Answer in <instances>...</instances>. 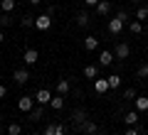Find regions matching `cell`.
<instances>
[{
	"label": "cell",
	"mask_w": 148,
	"mask_h": 135,
	"mask_svg": "<svg viewBox=\"0 0 148 135\" xmlns=\"http://www.w3.org/2000/svg\"><path fill=\"white\" fill-rule=\"evenodd\" d=\"M126 20H128V12H123V10L116 12V15L109 20V32L111 35H119V32L123 30V25H126Z\"/></svg>",
	"instance_id": "1"
},
{
	"label": "cell",
	"mask_w": 148,
	"mask_h": 135,
	"mask_svg": "<svg viewBox=\"0 0 148 135\" xmlns=\"http://www.w3.org/2000/svg\"><path fill=\"white\" fill-rule=\"evenodd\" d=\"M49 27H52V15L42 12V15H37V17H35V30H40V32H47Z\"/></svg>",
	"instance_id": "2"
},
{
	"label": "cell",
	"mask_w": 148,
	"mask_h": 135,
	"mask_svg": "<svg viewBox=\"0 0 148 135\" xmlns=\"http://www.w3.org/2000/svg\"><path fill=\"white\" fill-rule=\"evenodd\" d=\"M49 101H52V91H49V88H40L35 94V103L37 106H49Z\"/></svg>",
	"instance_id": "3"
},
{
	"label": "cell",
	"mask_w": 148,
	"mask_h": 135,
	"mask_svg": "<svg viewBox=\"0 0 148 135\" xmlns=\"http://www.w3.org/2000/svg\"><path fill=\"white\" fill-rule=\"evenodd\" d=\"M17 108H20L22 113H30V111L35 108V96H22V98H17Z\"/></svg>",
	"instance_id": "4"
},
{
	"label": "cell",
	"mask_w": 148,
	"mask_h": 135,
	"mask_svg": "<svg viewBox=\"0 0 148 135\" xmlns=\"http://www.w3.org/2000/svg\"><path fill=\"white\" fill-rule=\"evenodd\" d=\"M72 120H74V128L79 130L82 125H84L86 120H89V115H86V111H84V108H77V111L72 113Z\"/></svg>",
	"instance_id": "5"
},
{
	"label": "cell",
	"mask_w": 148,
	"mask_h": 135,
	"mask_svg": "<svg viewBox=\"0 0 148 135\" xmlns=\"http://www.w3.org/2000/svg\"><path fill=\"white\" fill-rule=\"evenodd\" d=\"M94 91H96L99 96L109 94V91H111V86H109V79H94Z\"/></svg>",
	"instance_id": "6"
},
{
	"label": "cell",
	"mask_w": 148,
	"mask_h": 135,
	"mask_svg": "<svg viewBox=\"0 0 148 135\" xmlns=\"http://www.w3.org/2000/svg\"><path fill=\"white\" fill-rule=\"evenodd\" d=\"M12 79H15V83H17V86H25V83L30 81V71H27V69H15Z\"/></svg>",
	"instance_id": "7"
},
{
	"label": "cell",
	"mask_w": 148,
	"mask_h": 135,
	"mask_svg": "<svg viewBox=\"0 0 148 135\" xmlns=\"http://www.w3.org/2000/svg\"><path fill=\"white\" fill-rule=\"evenodd\" d=\"M22 59H25V64L27 66H32V64H37L40 62V52H37V49H25V54H22Z\"/></svg>",
	"instance_id": "8"
},
{
	"label": "cell",
	"mask_w": 148,
	"mask_h": 135,
	"mask_svg": "<svg viewBox=\"0 0 148 135\" xmlns=\"http://www.w3.org/2000/svg\"><path fill=\"white\" fill-rule=\"evenodd\" d=\"M114 54H116V59H128V54H131V47H128L126 42H119L116 49H114Z\"/></svg>",
	"instance_id": "9"
},
{
	"label": "cell",
	"mask_w": 148,
	"mask_h": 135,
	"mask_svg": "<svg viewBox=\"0 0 148 135\" xmlns=\"http://www.w3.org/2000/svg\"><path fill=\"white\" fill-rule=\"evenodd\" d=\"M114 59H116V54L104 49V52L99 54V66H111V64H114Z\"/></svg>",
	"instance_id": "10"
},
{
	"label": "cell",
	"mask_w": 148,
	"mask_h": 135,
	"mask_svg": "<svg viewBox=\"0 0 148 135\" xmlns=\"http://www.w3.org/2000/svg\"><path fill=\"white\" fill-rule=\"evenodd\" d=\"M45 135H64V125L62 123H49L45 128Z\"/></svg>",
	"instance_id": "11"
},
{
	"label": "cell",
	"mask_w": 148,
	"mask_h": 135,
	"mask_svg": "<svg viewBox=\"0 0 148 135\" xmlns=\"http://www.w3.org/2000/svg\"><path fill=\"white\" fill-rule=\"evenodd\" d=\"M79 133H84V135H96V133H99V128H96L94 120H86V123L79 128Z\"/></svg>",
	"instance_id": "12"
},
{
	"label": "cell",
	"mask_w": 148,
	"mask_h": 135,
	"mask_svg": "<svg viewBox=\"0 0 148 135\" xmlns=\"http://www.w3.org/2000/svg\"><path fill=\"white\" fill-rule=\"evenodd\" d=\"M96 47H99V39H96L94 35H89V37H84V52H94Z\"/></svg>",
	"instance_id": "13"
},
{
	"label": "cell",
	"mask_w": 148,
	"mask_h": 135,
	"mask_svg": "<svg viewBox=\"0 0 148 135\" xmlns=\"http://www.w3.org/2000/svg\"><path fill=\"white\" fill-rule=\"evenodd\" d=\"M123 123L131 128V125H138V111H128V113H123Z\"/></svg>",
	"instance_id": "14"
},
{
	"label": "cell",
	"mask_w": 148,
	"mask_h": 135,
	"mask_svg": "<svg viewBox=\"0 0 148 135\" xmlns=\"http://www.w3.org/2000/svg\"><path fill=\"white\" fill-rule=\"evenodd\" d=\"M49 108H52V111H62V108H64V96H62V94L52 96V101H49Z\"/></svg>",
	"instance_id": "15"
},
{
	"label": "cell",
	"mask_w": 148,
	"mask_h": 135,
	"mask_svg": "<svg viewBox=\"0 0 148 135\" xmlns=\"http://www.w3.org/2000/svg\"><path fill=\"white\" fill-rule=\"evenodd\" d=\"M133 106H136L138 113H143V111H148V96H136V101H133Z\"/></svg>",
	"instance_id": "16"
},
{
	"label": "cell",
	"mask_w": 148,
	"mask_h": 135,
	"mask_svg": "<svg viewBox=\"0 0 148 135\" xmlns=\"http://www.w3.org/2000/svg\"><path fill=\"white\" fill-rule=\"evenodd\" d=\"M96 12H99L101 17H106V15L111 12V3H109V0H99V5H96Z\"/></svg>",
	"instance_id": "17"
},
{
	"label": "cell",
	"mask_w": 148,
	"mask_h": 135,
	"mask_svg": "<svg viewBox=\"0 0 148 135\" xmlns=\"http://www.w3.org/2000/svg\"><path fill=\"white\" fill-rule=\"evenodd\" d=\"M69 88H72V83H69V79H59V81H57V94L67 96V94H69Z\"/></svg>",
	"instance_id": "18"
},
{
	"label": "cell",
	"mask_w": 148,
	"mask_h": 135,
	"mask_svg": "<svg viewBox=\"0 0 148 135\" xmlns=\"http://www.w3.org/2000/svg\"><path fill=\"white\" fill-rule=\"evenodd\" d=\"M15 5H17V0H0V10L5 12V15H10L15 10Z\"/></svg>",
	"instance_id": "19"
},
{
	"label": "cell",
	"mask_w": 148,
	"mask_h": 135,
	"mask_svg": "<svg viewBox=\"0 0 148 135\" xmlns=\"http://www.w3.org/2000/svg\"><path fill=\"white\" fill-rule=\"evenodd\" d=\"M42 115H45V106H35V108L30 111V120H42Z\"/></svg>",
	"instance_id": "20"
},
{
	"label": "cell",
	"mask_w": 148,
	"mask_h": 135,
	"mask_svg": "<svg viewBox=\"0 0 148 135\" xmlns=\"http://www.w3.org/2000/svg\"><path fill=\"white\" fill-rule=\"evenodd\" d=\"M84 76H86V79H96V76H99V66L86 64V66H84Z\"/></svg>",
	"instance_id": "21"
},
{
	"label": "cell",
	"mask_w": 148,
	"mask_h": 135,
	"mask_svg": "<svg viewBox=\"0 0 148 135\" xmlns=\"http://www.w3.org/2000/svg\"><path fill=\"white\" fill-rule=\"evenodd\" d=\"M89 22H91L89 12H79V15H77V25L79 27H89Z\"/></svg>",
	"instance_id": "22"
},
{
	"label": "cell",
	"mask_w": 148,
	"mask_h": 135,
	"mask_svg": "<svg viewBox=\"0 0 148 135\" xmlns=\"http://www.w3.org/2000/svg\"><path fill=\"white\" fill-rule=\"evenodd\" d=\"M128 30H131V35H141V32H143L141 20H133V22H128Z\"/></svg>",
	"instance_id": "23"
},
{
	"label": "cell",
	"mask_w": 148,
	"mask_h": 135,
	"mask_svg": "<svg viewBox=\"0 0 148 135\" xmlns=\"http://www.w3.org/2000/svg\"><path fill=\"white\" fill-rule=\"evenodd\" d=\"M8 135H22V125L20 123H10L8 125Z\"/></svg>",
	"instance_id": "24"
},
{
	"label": "cell",
	"mask_w": 148,
	"mask_h": 135,
	"mask_svg": "<svg viewBox=\"0 0 148 135\" xmlns=\"http://www.w3.org/2000/svg\"><path fill=\"white\" fill-rule=\"evenodd\" d=\"M106 79H109V86L111 88H119V86H121V76H119V74H111V76H106Z\"/></svg>",
	"instance_id": "25"
},
{
	"label": "cell",
	"mask_w": 148,
	"mask_h": 135,
	"mask_svg": "<svg viewBox=\"0 0 148 135\" xmlns=\"http://www.w3.org/2000/svg\"><path fill=\"white\" fill-rule=\"evenodd\" d=\"M20 25L25 27V30H27V27H35V17H32V15H22V20H20Z\"/></svg>",
	"instance_id": "26"
},
{
	"label": "cell",
	"mask_w": 148,
	"mask_h": 135,
	"mask_svg": "<svg viewBox=\"0 0 148 135\" xmlns=\"http://www.w3.org/2000/svg\"><path fill=\"white\" fill-rule=\"evenodd\" d=\"M136 20H148V7H146V5H138V10H136Z\"/></svg>",
	"instance_id": "27"
},
{
	"label": "cell",
	"mask_w": 148,
	"mask_h": 135,
	"mask_svg": "<svg viewBox=\"0 0 148 135\" xmlns=\"http://www.w3.org/2000/svg\"><path fill=\"white\" fill-rule=\"evenodd\" d=\"M123 101H136V91L133 88H123Z\"/></svg>",
	"instance_id": "28"
},
{
	"label": "cell",
	"mask_w": 148,
	"mask_h": 135,
	"mask_svg": "<svg viewBox=\"0 0 148 135\" xmlns=\"http://www.w3.org/2000/svg\"><path fill=\"white\" fill-rule=\"evenodd\" d=\"M136 74H138V79H146V76H148V64H141Z\"/></svg>",
	"instance_id": "29"
},
{
	"label": "cell",
	"mask_w": 148,
	"mask_h": 135,
	"mask_svg": "<svg viewBox=\"0 0 148 135\" xmlns=\"http://www.w3.org/2000/svg\"><path fill=\"white\" fill-rule=\"evenodd\" d=\"M123 135H141V130H138L136 125H131V128H128V130H126V133H123Z\"/></svg>",
	"instance_id": "30"
},
{
	"label": "cell",
	"mask_w": 148,
	"mask_h": 135,
	"mask_svg": "<svg viewBox=\"0 0 148 135\" xmlns=\"http://www.w3.org/2000/svg\"><path fill=\"white\" fill-rule=\"evenodd\" d=\"M10 22H12V20H10V15H5V12H3V17H0V25H5V27H8Z\"/></svg>",
	"instance_id": "31"
},
{
	"label": "cell",
	"mask_w": 148,
	"mask_h": 135,
	"mask_svg": "<svg viewBox=\"0 0 148 135\" xmlns=\"http://www.w3.org/2000/svg\"><path fill=\"white\" fill-rule=\"evenodd\" d=\"M5 96H8V88L3 86V83H0V98H5Z\"/></svg>",
	"instance_id": "32"
},
{
	"label": "cell",
	"mask_w": 148,
	"mask_h": 135,
	"mask_svg": "<svg viewBox=\"0 0 148 135\" xmlns=\"http://www.w3.org/2000/svg\"><path fill=\"white\" fill-rule=\"evenodd\" d=\"M84 5H91V7H96V5H99V0H84Z\"/></svg>",
	"instance_id": "33"
},
{
	"label": "cell",
	"mask_w": 148,
	"mask_h": 135,
	"mask_svg": "<svg viewBox=\"0 0 148 135\" xmlns=\"http://www.w3.org/2000/svg\"><path fill=\"white\" fill-rule=\"evenodd\" d=\"M27 3H30V5H40V3H42V0H27Z\"/></svg>",
	"instance_id": "34"
},
{
	"label": "cell",
	"mask_w": 148,
	"mask_h": 135,
	"mask_svg": "<svg viewBox=\"0 0 148 135\" xmlns=\"http://www.w3.org/2000/svg\"><path fill=\"white\" fill-rule=\"evenodd\" d=\"M3 42H5V35H3V30H0V44H3Z\"/></svg>",
	"instance_id": "35"
},
{
	"label": "cell",
	"mask_w": 148,
	"mask_h": 135,
	"mask_svg": "<svg viewBox=\"0 0 148 135\" xmlns=\"http://www.w3.org/2000/svg\"><path fill=\"white\" fill-rule=\"evenodd\" d=\"M131 3H143V0H131Z\"/></svg>",
	"instance_id": "36"
},
{
	"label": "cell",
	"mask_w": 148,
	"mask_h": 135,
	"mask_svg": "<svg viewBox=\"0 0 148 135\" xmlns=\"http://www.w3.org/2000/svg\"><path fill=\"white\" fill-rule=\"evenodd\" d=\"M96 135H109V133H96Z\"/></svg>",
	"instance_id": "37"
},
{
	"label": "cell",
	"mask_w": 148,
	"mask_h": 135,
	"mask_svg": "<svg viewBox=\"0 0 148 135\" xmlns=\"http://www.w3.org/2000/svg\"><path fill=\"white\" fill-rule=\"evenodd\" d=\"M32 135H40V133H32Z\"/></svg>",
	"instance_id": "38"
},
{
	"label": "cell",
	"mask_w": 148,
	"mask_h": 135,
	"mask_svg": "<svg viewBox=\"0 0 148 135\" xmlns=\"http://www.w3.org/2000/svg\"><path fill=\"white\" fill-rule=\"evenodd\" d=\"M146 32H148V25H146Z\"/></svg>",
	"instance_id": "39"
}]
</instances>
